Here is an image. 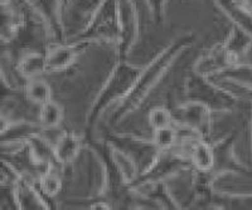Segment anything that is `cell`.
<instances>
[{"label":"cell","instance_id":"obj_12","mask_svg":"<svg viewBox=\"0 0 252 210\" xmlns=\"http://www.w3.org/2000/svg\"><path fill=\"white\" fill-rule=\"evenodd\" d=\"M46 127L40 122L12 121L1 117V146H19L24 145L33 136L42 135Z\"/></svg>","mask_w":252,"mask_h":210},{"label":"cell","instance_id":"obj_29","mask_svg":"<svg viewBox=\"0 0 252 210\" xmlns=\"http://www.w3.org/2000/svg\"><path fill=\"white\" fill-rule=\"evenodd\" d=\"M250 97L252 101V92H250ZM251 144H252V108H251Z\"/></svg>","mask_w":252,"mask_h":210},{"label":"cell","instance_id":"obj_6","mask_svg":"<svg viewBox=\"0 0 252 210\" xmlns=\"http://www.w3.org/2000/svg\"><path fill=\"white\" fill-rule=\"evenodd\" d=\"M105 141L132 160L138 166L139 174L145 171L161 153L152 140H144L132 135L109 133Z\"/></svg>","mask_w":252,"mask_h":210},{"label":"cell","instance_id":"obj_17","mask_svg":"<svg viewBox=\"0 0 252 210\" xmlns=\"http://www.w3.org/2000/svg\"><path fill=\"white\" fill-rule=\"evenodd\" d=\"M28 155L31 161L39 167L49 169L55 165V145L42 135H35L27 142Z\"/></svg>","mask_w":252,"mask_h":210},{"label":"cell","instance_id":"obj_19","mask_svg":"<svg viewBox=\"0 0 252 210\" xmlns=\"http://www.w3.org/2000/svg\"><path fill=\"white\" fill-rule=\"evenodd\" d=\"M220 12L223 13L235 26L244 30L252 39V13L241 6L237 0H213Z\"/></svg>","mask_w":252,"mask_h":210},{"label":"cell","instance_id":"obj_2","mask_svg":"<svg viewBox=\"0 0 252 210\" xmlns=\"http://www.w3.org/2000/svg\"><path fill=\"white\" fill-rule=\"evenodd\" d=\"M143 67L130 63L127 58H118V62L110 72L106 82L101 87L100 92L94 98L86 117L87 132L94 127L100 116L110 106H118L126 96L129 95L135 82L140 76Z\"/></svg>","mask_w":252,"mask_h":210},{"label":"cell","instance_id":"obj_23","mask_svg":"<svg viewBox=\"0 0 252 210\" xmlns=\"http://www.w3.org/2000/svg\"><path fill=\"white\" fill-rule=\"evenodd\" d=\"M109 149H110V155H111L112 161L115 162L116 167H118L119 171L121 173V175H123L126 184L130 186V184H131V183L134 182L135 179L138 178L139 175L138 166H136V165L134 164V161L130 160L125 154L119 151L118 149L112 147L111 145H109Z\"/></svg>","mask_w":252,"mask_h":210},{"label":"cell","instance_id":"obj_16","mask_svg":"<svg viewBox=\"0 0 252 210\" xmlns=\"http://www.w3.org/2000/svg\"><path fill=\"white\" fill-rule=\"evenodd\" d=\"M82 137L72 131H64L55 144L56 161L60 165L71 164L81 153L83 147Z\"/></svg>","mask_w":252,"mask_h":210},{"label":"cell","instance_id":"obj_7","mask_svg":"<svg viewBox=\"0 0 252 210\" xmlns=\"http://www.w3.org/2000/svg\"><path fill=\"white\" fill-rule=\"evenodd\" d=\"M170 111L174 125L190 130L201 138L209 141L213 130L212 109L198 102L183 101Z\"/></svg>","mask_w":252,"mask_h":210},{"label":"cell","instance_id":"obj_25","mask_svg":"<svg viewBox=\"0 0 252 210\" xmlns=\"http://www.w3.org/2000/svg\"><path fill=\"white\" fill-rule=\"evenodd\" d=\"M152 141L160 151H168V150L174 149L179 141L177 127L172 125V126L154 130Z\"/></svg>","mask_w":252,"mask_h":210},{"label":"cell","instance_id":"obj_5","mask_svg":"<svg viewBox=\"0 0 252 210\" xmlns=\"http://www.w3.org/2000/svg\"><path fill=\"white\" fill-rule=\"evenodd\" d=\"M192 162L188 155L183 154L177 149L161 151L155 161L150 165L145 171L139 174L138 178L130 184L129 189L153 183L168 182L169 179L179 175L183 171L192 170Z\"/></svg>","mask_w":252,"mask_h":210},{"label":"cell","instance_id":"obj_10","mask_svg":"<svg viewBox=\"0 0 252 210\" xmlns=\"http://www.w3.org/2000/svg\"><path fill=\"white\" fill-rule=\"evenodd\" d=\"M91 46L86 42L52 43L47 48V72H63L71 68L78 55Z\"/></svg>","mask_w":252,"mask_h":210},{"label":"cell","instance_id":"obj_14","mask_svg":"<svg viewBox=\"0 0 252 210\" xmlns=\"http://www.w3.org/2000/svg\"><path fill=\"white\" fill-rule=\"evenodd\" d=\"M131 191L141 198L146 199L161 209H178L181 205L174 199L170 190L166 186V182L145 184L131 189Z\"/></svg>","mask_w":252,"mask_h":210},{"label":"cell","instance_id":"obj_4","mask_svg":"<svg viewBox=\"0 0 252 210\" xmlns=\"http://www.w3.org/2000/svg\"><path fill=\"white\" fill-rule=\"evenodd\" d=\"M184 101L202 104L212 109L213 112H231L238 105V97L222 84L212 81L211 78L198 75L194 71L184 78Z\"/></svg>","mask_w":252,"mask_h":210},{"label":"cell","instance_id":"obj_22","mask_svg":"<svg viewBox=\"0 0 252 210\" xmlns=\"http://www.w3.org/2000/svg\"><path fill=\"white\" fill-rule=\"evenodd\" d=\"M24 95L32 104L42 106L52 100V88L40 77L32 78L27 81L26 87H24Z\"/></svg>","mask_w":252,"mask_h":210},{"label":"cell","instance_id":"obj_27","mask_svg":"<svg viewBox=\"0 0 252 210\" xmlns=\"http://www.w3.org/2000/svg\"><path fill=\"white\" fill-rule=\"evenodd\" d=\"M148 122L153 130L163 129V127L172 126L174 124L172 111L165 107H155L150 109L148 115Z\"/></svg>","mask_w":252,"mask_h":210},{"label":"cell","instance_id":"obj_15","mask_svg":"<svg viewBox=\"0 0 252 210\" xmlns=\"http://www.w3.org/2000/svg\"><path fill=\"white\" fill-rule=\"evenodd\" d=\"M211 79L220 84L229 83L252 92V64L238 62L215 77H211Z\"/></svg>","mask_w":252,"mask_h":210},{"label":"cell","instance_id":"obj_8","mask_svg":"<svg viewBox=\"0 0 252 210\" xmlns=\"http://www.w3.org/2000/svg\"><path fill=\"white\" fill-rule=\"evenodd\" d=\"M237 133H229L217 141L212 142L213 153H215V165L211 171L213 179H218L227 175L252 176V170L238 160L235 147Z\"/></svg>","mask_w":252,"mask_h":210},{"label":"cell","instance_id":"obj_26","mask_svg":"<svg viewBox=\"0 0 252 210\" xmlns=\"http://www.w3.org/2000/svg\"><path fill=\"white\" fill-rule=\"evenodd\" d=\"M63 120V108L55 101H48L42 105L39 109V122L46 129L57 127Z\"/></svg>","mask_w":252,"mask_h":210},{"label":"cell","instance_id":"obj_18","mask_svg":"<svg viewBox=\"0 0 252 210\" xmlns=\"http://www.w3.org/2000/svg\"><path fill=\"white\" fill-rule=\"evenodd\" d=\"M17 71L27 81L40 77L47 72L46 51H28L23 53L17 62Z\"/></svg>","mask_w":252,"mask_h":210},{"label":"cell","instance_id":"obj_1","mask_svg":"<svg viewBox=\"0 0 252 210\" xmlns=\"http://www.w3.org/2000/svg\"><path fill=\"white\" fill-rule=\"evenodd\" d=\"M194 42L195 35L193 33L179 35L172 43L168 44L157 57L153 58L145 67H143L140 76L135 82L129 95L116 106L112 115L110 116V124H119L124 118L136 111L148 98V96L152 93L153 89L158 86V83L163 79L175 59Z\"/></svg>","mask_w":252,"mask_h":210},{"label":"cell","instance_id":"obj_13","mask_svg":"<svg viewBox=\"0 0 252 210\" xmlns=\"http://www.w3.org/2000/svg\"><path fill=\"white\" fill-rule=\"evenodd\" d=\"M17 209H49L47 198L40 193L35 185V180L22 176L13 186Z\"/></svg>","mask_w":252,"mask_h":210},{"label":"cell","instance_id":"obj_3","mask_svg":"<svg viewBox=\"0 0 252 210\" xmlns=\"http://www.w3.org/2000/svg\"><path fill=\"white\" fill-rule=\"evenodd\" d=\"M120 32L119 0H102L85 26L72 37V42L112 43L116 47L120 41Z\"/></svg>","mask_w":252,"mask_h":210},{"label":"cell","instance_id":"obj_20","mask_svg":"<svg viewBox=\"0 0 252 210\" xmlns=\"http://www.w3.org/2000/svg\"><path fill=\"white\" fill-rule=\"evenodd\" d=\"M212 209L252 210V193H232V191H218L215 190Z\"/></svg>","mask_w":252,"mask_h":210},{"label":"cell","instance_id":"obj_21","mask_svg":"<svg viewBox=\"0 0 252 210\" xmlns=\"http://www.w3.org/2000/svg\"><path fill=\"white\" fill-rule=\"evenodd\" d=\"M222 44L226 48L227 52L232 55L237 62H241L242 57L249 53L252 48V39L237 26H233V29L228 33Z\"/></svg>","mask_w":252,"mask_h":210},{"label":"cell","instance_id":"obj_11","mask_svg":"<svg viewBox=\"0 0 252 210\" xmlns=\"http://www.w3.org/2000/svg\"><path fill=\"white\" fill-rule=\"evenodd\" d=\"M236 63L238 62L227 52L222 42H220L198 58L192 71L198 75L211 78Z\"/></svg>","mask_w":252,"mask_h":210},{"label":"cell","instance_id":"obj_28","mask_svg":"<svg viewBox=\"0 0 252 210\" xmlns=\"http://www.w3.org/2000/svg\"><path fill=\"white\" fill-rule=\"evenodd\" d=\"M240 4L242 8L246 9L247 12L252 13V0H241Z\"/></svg>","mask_w":252,"mask_h":210},{"label":"cell","instance_id":"obj_24","mask_svg":"<svg viewBox=\"0 0 252 210\" xmlns=\"http://www.w3.org/2000/svg\"><path fill=\"white\" fill-rule=\"evenodd\" d=\"M35 185L47 199H51L60 194L61 189H62V179L52 166L39 179L35 180Z\"/></svg>","mask_w":252,"mask_h":210},{"label":"cell","instance_id":"obj_9","mask_svg":"<svg viewBox=\"0 0 252 210\" xmlns=\"http://www.w3.org/2000/svg\"><path fill=\"white\" fill-rule=\"evenodd\" d=\"M28 4L33 13L39 17L43 22L44 26L48 30L55 42L53 43H63L66 42V28L63 21V10L64 4L62 0H24Z\"/></svg>","mask_w":252,"mask_h":210}]
</instances>
